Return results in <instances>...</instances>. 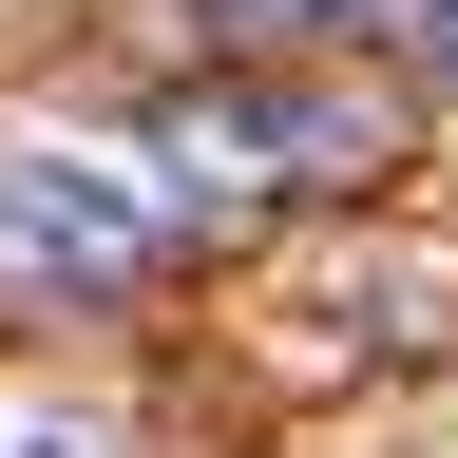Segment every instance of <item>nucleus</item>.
Wrapping results in <instances>:
<instances>
[{
	"mask_svg": "<svg viewBox=\"0 0 458 458\" xmlns=\"http://www.w3.org/2000/svg\"><path fill=\"white\" fill-rule=\"evenodd\" d=\"M153 267V172L96 134H0V286H134Z\"/></svg>",
	"mask_w": 458,
	"mask_h": 458,
	"instance_id": "1",
	"label": "nucleus"
},
{
	"mask_svg": "<svg viewBox=\"0 0 458 458\" xmlns=\"http://www.w3.org/2000/svg\"><path fill=\"white\" fill-rule=\"evenodd\" d=\"M172 153H191V172H249V153H363V114H344V96H191V114H172Z\"/></svg>",
	"mask_w": 458,
	"mask_h": 458,
	"instance_id": "2",
	"label": "nucleus"
},
{
	"mask_svg": "<svg viewBox=\"0 0 458 458\" xmlns=\"http://www.w3.org/2000/svg\"><path fill=\"white\" fill-rule=\"evenodd\" d=\"M0 458H114L96 420H0Z\"/></svg>",
	"mask_w": 458,
	"mask_h": 458,
	"instance_id": "3",
	"label": "nucleus"
},
{
	"mask_svg": "<svg viewBox=\"0 0 458 458\" xmlns=\"http://www.w3.org/2000/svg\"><path fill=\"white\" fill-rule=\"evenodd\" d=\"M229 20H382V0H229Z\"/></svg>",
	"mask_w": 458,
	"mask_h": 458,
	"instance_id": "4",
	"label": "nucleus"
},
{
	"mask_svg": "<svg viewBox=\"0 0 458 458\" xmlns=\"http://www.w3.org/2000/svg\"><path fill=\"white\" fill-rule=\"evenodd\" d=\"M420 77H458V0H420Z\"/></svg>",
	"mask_w": 458,
	"mask_h": 458,
	"instance_id": "5",
	"label": "nucleus"
}]
</instances>
